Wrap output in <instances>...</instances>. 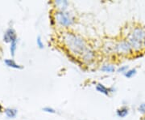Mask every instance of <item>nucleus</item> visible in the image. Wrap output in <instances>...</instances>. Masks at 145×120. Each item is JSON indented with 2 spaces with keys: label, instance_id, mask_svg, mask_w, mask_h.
Masks as SVG:
<instances>
[{
  "label": "nucleus",
  "instance_id": "nucleus-16",
  "mask_svg": "<svg viewBox=\"0 0 145 120\" xmlns=\"http://www.w3.org/2000/svg\"><path fill=\"white\" fill-rule=\"evenodd\" d=\"M43 111L44 112H47V113H50V114H55L56 113V110H54L53 108L50 107V106H46V107H44L43 109Z\"/></svg>",
  "mask_w": 145,
  "mask_h": 120
},
{
  "label": "nucleus",
  "instance_id": "nucleus-14",
  "mask_svg": "<svg viewBox=\"0 0 145 120\" xmlns=\"http://www.w3.org/2000/svg\"><path fill=\"white\" fill-rule=\"evenodd\" d=\"M17 39L13 41V42L10 43V54L12 56L15 55V53H16V48H17Z\"/></svg>",
  "mask_w": 145,
  "mask_h": 120
},
{
  "label": "nucleus",
  "instance_id": "nucleus-5",
  "mask_svg": "<svg viewBox=\"0 0 145 120\" xmlns=\"http://www.w3.org/2000/svg\"><path fill=\"white\" fill-rule=\"evenodd\" d=\"M17 39L16 37V33L15 30L13 29H8L4 33V36H3V41L5 42H11L13 41H15Z\"/></svg>",
  "mask_w": 145,
  "mask_h": 120
},
{
  "label": "nucleus",
  "instance_id": "nucleus-2",
  "mask_svg": "<svg viewBox=\"0 0 145 120\" xmlns=\"http://www.w3.org/2000/svg\"><path fill=\"white\" fill-rule=\"evenodd\" d=\"M54 20L60 25L64 27L70 26L73 23V17L69 12L57 11L54 14Z\"/></svg>",
  "mask_w": 145,
  "mask_h": 120
},
{
  "label": "nucleus",
  "instance_id": "nucleus-18",
  "mask_svg": "<svg viewBox=\"0 0 145 120\" xmlns=\"http://www.w3.org/2000/svg\"><path fill=\"white\" fill-rule=\"evenodd\" d=\"M129 68H128V66H122V67H120V68L117 70V72H119V73H123L124 74L127 70H128Z\"/></svg>",
  "mask_w": 145,
  "mask_h": 120
},
{
  "label": "nucleus",
  "instance_id": "nucleus-4",
  "mask_svg": "<svg viewBox=\"0 0 145 120\" xmlns=\"http://www.w3.org/2000/svg\"><path fill=\"white\" fill-rule=\"evenodd\" d=\"M128 35L133 37L135 40H137L138 42L143 43L145 39V29H144L143 27H135Z\"/></svg>",
  "mask_w": 145,
  "mask_h": 120
},
{
  "label": "nucleus",
  "instance_id": "nucleus-17",
  "mask_svg": "<svg viewBox=\"0 0 145 120\" xmlns=\"http://www.w3.org/2000/svg\"><path fill=\"white\" fill-rule=\"evenodd\" d=\"M138 110H139V112H140L141 114L145 115V102H143V103H141V104L139 105Z\"/></svg>",
  "mask_w": 145,
  "mask_h": 120
},
{
  "label": "nucleus",
  "instance_id": "nucleus-9",
  "mask_svg": "<svg viewBox=\"0 0 145 120\" xmlns=\"http://www.w3.org/2000/svg\"><path fill=\"white\" fill-rule=\"evenodd\" d=\"M129 113V109L127 106H122L116 111V115L119 118H124Z\"/></svg>",
  "mask_w": 145,
  "mask_h": 120
},
{
  "label": "nucleus",
  "instance_id": "nucleus-1",
  "mask_svg": "<svg viewBox=\"0 0 145 120\" xmlns=\"http://www.w3.org/2000/svg\"><path fill=\"white\" fill-rule=\"evenodd\" d=\"M63 41L68 49L72 54L82 57L89 49V47H87L82 38L75 35L72 32H65L63 35Z\"/></svg>",
  "mask_w": 145,
  "mask_h": 120
},
{
  "label": "nucleus",
  "instance_id": "nucleus-21",
  "mask_svg": "<svg viewBox=\"0 0 145 120\" xmlns=\"http://www.w3.org/2000/svg\"><path fill=\"white\" fill-rule=\"evenodd\" d=\"M143 120H145V117H144V119H143Z\"/></svg>",
  "mask_w": 145,
  "mask_h": 120
},
{
  "label": "nucleus",
  "instance_id": "nucleus-13",
  "mask_svg": "<svg viewBox=\"0 0 145 120\" xmlns=\"http://www.w3.org/2000/svg\"><path fill=\"white\" fill-rule=\"evenodd\" d=\"M137 73V70L136 68H131V69H128L126 72L124 73V76L127 78H131L134 76H135V74Z\"/></svg>",
  "mask_w": 145,
  "mask_h": 120
},
{
  "label": "nucleus",
  "instance_id": "nucleus-3",
  "mask_svg": "<svg viewBox=\"0 0 145 120\" xmlns=\"http://www.w3.org/2000/svg\"><path fill=\"white\" fill-rule=\"evenodd\" d=\"M133 49L127 40H123L118 42L115 46V51L121 55H127L133 52Z\"/></svg>",
  "mask_w": 145,
  "mask_h": 120
},
{
  "label": "nucleus",
  "instance_id": "nucleus-10",
  "mask_svg": "<svg viewBox=\"0 0 145 120\" xmlns=\"http://www.w3.org/2000/svg\"><path fill=\"white\" fill-rule=\"evenodd\" d=\"M4 63H5L6 65H7V67H9V68H15V69H23V68H24L21 65L17 64L13 59H5V60H4Z\"/></svg>",
  "mask_w": 145,
  "mask_h": 120
},
{
  "label": "nucleus",
  "instance_id": "nucleus-11",
  "mask_svg": "<svg viewBox=\"0 0 145 120\" xmlns=\"http://www.w3.org/2000/svg\"><path fill=\"white\" fill-rule=\"evenodd\" d=\"M101 71H103L104 72H109V73H112L115 71V68L113 65H110V64H105L102 68Z\"/></svg>",
  "mask_w": 145,
  "mask_h": 120
},
{
  "label": "nucleus",
  "instance_id": "nucleus-20",
  "mask_svg": "<svg viewBox=\"0 0 145 120\" xmlns=\"http://www.w3.org/2000/svg\"><path fill=\"white\" fill-rule=\"evenodd\" d=\"M143 46H144L145 48V39H144V42H143Z\"/></svg>",
  "mask_w": 145,
  "mask_h": 120
},
{
  "label": "nucleus",
  "instance_id": "nucleus-15",
  "mask_svg": "<svg viewBox=\"0 0 145 120\" xmlns=\"http://www.w3.org/2000/svg\"><path fill=\"white\" fill-rule=\"evenodd\" d=\"M36 43H37V46L39 47L40 49H44V43L42 42L40 36H38L37 37V38H36Z\"/></svg>",
  "mask_w": 145,
  "mask_h": 120
},
{
  "label": "nucleus",
  "instance_id": "nucleus-12",
  "mask_svg": "<svg viewBox=\"0 0 145 120\" xmlns=\"http://www.w3.org/2000/svg\"><path fill=\"white\" fill-rule=\"evenodd\" d=\"M5 114L8 118H15L17 115V110L12 109V108H7L5 110Z\"/></svg>",
  "mask_w": 145,
  "mask_h": 120
},
{
  "label": "nucleus",
  "instance_id": "nucleus-19",
  "mask_svg": "<svg viewBox=\"0 0 145 120\" xmlns=\"http://www.w3.org/2000/svg\"><path fill=\"white\" fill-rule=\"evenodd\" d=\"M2 110H3V106H2V105L0 104V112H2Z\"/></svg>",
  "mask_w": 145,
  "mask_h": 120
},
{
  "label": "nucleus",
  "instance_id": "nucleus-7",
  "mask_svg": "<svg viewBox=\"0 0 145 120\" xmlns=\"http://www.w3.org/2000/svg\"><path fill=\"white\" fill-rule=\"evenodd\" d=\"M96 89H97L98 92L104 94V95H106V96H108L110 93L114 92V89H113V88L107 89L106 87H105L103 84H98L96 85Z\"/></svg>",
  "mask_w": 145,
  "mask_h": 120
},
{
  "label": "nucleus",
  "instance_id": "nucleus-8",
  "mask_svg": "<svg viewBox=\"0 0 145 120\" xmlns=\"http://www.w3.org/2000/svg\"><path fill=\"white\" fill-rule=\"evenodd\" d=\"M55 4L57 7V8L59 9V11H65L69 5V2L66 0H57V1H55Z\"/></svg>",
  "mask_w": 145,
  "mask_h": 120
},
{
  "label": "nucleus",
  "instance_id": "nucleus-6",
  "mask_svg": "<svg viewBox=\"0 0 145 120\" xmlns=\"http://www.w3.org/2000/svg\"><path fill=\"white\" fill-rule=\"evenodd\" d=\"M127 42L131 44L132 49L134 50H135V51H139L143 47V43L142 42H138L137 40L134 39L133 37H131L130 35H127Z\"/></svg>",
  "mask_w": 145,
  "mask_h": 120
}]
</instances>
